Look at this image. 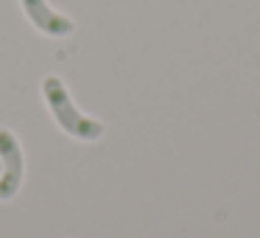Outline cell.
<instances>
[{"mask_svg": "<svg viewBox=\"0 0 260 238\" xmlns=\"http://www.w3.org/2000/svg\"><path fill=\"white\" fill-rule=\"evenodd\" d=\"M42 98H45V104L51 107L56 124L62 126L68 135L79 137V140H98V137L104 135V124L95 118H87V115L76 107L70 93H68V87H64V81L59 79V76H45V79H42Z\"/></svg>", "mask_w": 260, "mask_h": 238, "instance_id": "1", "label": "cell"}, {"mask_svg": "<svg viewBox=\"0 0 260 238\" xmlns=\"http://www.w3.org/2000/svg\"><path fill=\"white\" fill-rule=\"evenodd\" d=\"M25 176V160L20 140L14 137V132L0 129V202L12 199L20 191Z\"/></svg>", "mask_w": 260, "mask_h": 238, "instance_id": "2", "label": "cell"}, {"mask_svg": "<svg viewBox=\"0 0 260 238\" xmlns=\"http://www.w3.org/2000/svg\"><path fill=\"white\" fill-rule=\"evenodd\" d=\"M20 6H23L25 17L34 23L37 31H42V34L48 37H68L73 34V20L64 17V14H59L56 9L48 6V0H20Z\"/></svg>", "mask_w": 260, "mask_h": 238, "instance_id": "3", "label": "cell"}]
</instances>
